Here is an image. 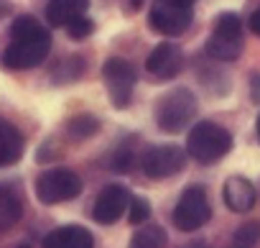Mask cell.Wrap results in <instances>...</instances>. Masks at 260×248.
Listing matches in <instances>:
<instances>
[{
  "label": "cell",
  "instance_id": "e0dca14e",
  "mask_svg": "<svg viewBox=\"0 0 260 248\" xmlns=\"http://www.w3.org/2000/svg\"><path fill=\"white\" fill-rule=\"evenodd\" d=\"M97 131H100V120H97L94 115H89V113H79V115H74V118L67 123V133H69V139H74V141L92 139Z\"/></svg>",
  "mask_w": 260,
  "mask_h": 248
},
{
  "label": "cell",
  "instance_id": "cb8c5ba5",
  "mask_svg": "<svg viewBox=\"0 0 260 248\" xmlns=\"http://www.w3.org/2000/svg\"><path fill=\"white\" fill-rule=\"evenodd\" d=\"M250 95H252L255 102H260V72H255L250 77Z\"/></svg>",
  "mask_w": 260,
  "mask_h": 248
},
{
  "label": "cell",
  "instance_id": "3957f363",
  "mask_svg": "<svg viewBox=\"0 0 260 248\" xmlns=\"http://www.w3.org/2000/svg\"><path fill=\"white\" fill-rule=\"evenodd\" d=\"M197 115V97L186 87L166 92L156 105V123L166 133H181Z\"/></svg>",
  "mask_w": 260,
  "mask_h": 248
},
{
  "label": "cell",
  "instance_id": "ba28073f",
  "mask_svg": "<svg viewBox=\"0 0 260 248\" xmlns=\"http://www.w3.org/2000/svg\"><path fill=\"white\" fill-rule=\"evenodd\" d=\"M186 164V154L174 146V144H166V146H153L143 154L141 159V167L143 172L151 177V179H166V177H174L184 169Z\"/></svg>",
  "mask_w": 260,
  "mask_h": 248
},
{
  "label": "cell",
  "instance_id": "5bb4252c",
  "mask_svg": "<svg viewBox=\"0 0 260 248\" xmlns=\"http://www.w3.org/2000/svg\"><path fill=\"white\" fill-rule=\"evenodd\" d=\"M89 8V0H49V6H46V21L51 26H67L72 23L74 18L84 16Z\"/></svg>",
  "mask_w": 260,
  "mask_h": 248
},
{
  "label": "cell",
  "instance_id": "30bf717a",
  "mask_svg": "<svg viewBox=\"0 0 260 248\" xmlns=\"http://www.w3.org/2000/svg\"><path fill=\"white\" fill-rule=\"evenodd\" d=\"M127 205H130V192L122 184H107L94 200L92 217L102 225H110V223L120 220V215L127 210Z\"/></svg>",
  "mask_w": 260,
  "mask_h": 248
},
{
  "label": "cell",
  "instance_id": "ac0fdd59",
  "mask_svg": "<svg viewBox=\"0 0 260 248\" xmlns=\"http://www.w3.org/2000/svg\"><path fill=\"white\" fill-rule=\"evenodd\" d=\"M166 245V230L158 225H148L138 230L130 240V248H164Z\"/></svg>",
  "mask_w": 260,
  "mask_h": 248
},
{
  "label": "cell",
  "instance_id": "603a6c76",
  "mask_svg": "<svg viewBox=\"0 0 260 248\" xmlns=\"http://www.w3.org/2000/svg\"><path fill=\"white\" fill-rule=\"evenodd\" d=\"M130 167H133V151L130 149H117V154L112 159V172L125 174V172H130Z\"/></svg>",
  "mask_w": 260,
  "mask_h": 248
},
{
  "label": "cell",
  "instance_id": "ffe728a7",
  "mask_svg": "<svg viewBox=\"0 0 260 248\" xmlns=\"http://www.w3.org/2000/svg\"><path fill=\"white\" fill-rule=\"evenodd\" d=\"M82 72H84V59L72 57V59H67V64L59 67V72L54 74V79H59V82H72V79H77Z\"/></svg>",
  "mask_w": 260,
  "mask_h": 248
},
{
  "label": "cell",
  "instance_id": "d4e9b609",
  "mask_svg": "<svg viewBox=\"0 0 260 248\" xmlns=\"http://www.w3.org/2000/svg\"><path fill=\"white\" fill-rule=\"evenodd\" d=\"M250 29H252V34H257V36H260V8L250 16Z\"/></svg>",
  "mask_w": 260,
  "mask_h": 248
},
{
  "label": "cell",
  "instance_id": "2e32d148",
  "mask_svg": "<svg viewBox=\"0 0 260 248\" xmlns=\"http://www.w3.org/2000/svg\"><path fill=\"white\" fill-rule=\"evenodd\" d=\"M23 215V205L18 200V195L6 187V184H0V228H11L13 223H18Z\"/></svg>",
  "mask_w": 260,
  "mask_h": 248
},
{
  "label": "cell",
  "instance_id": "9c48e42d",
  "mask_svg": "<svg viewBox=\"0 0 260 248\" xmlns=\"http://www.w3.org/2000/svg\"><path fill=\"white\" fill-rule=\"evenodd\" d=\"M191 18H194L191 8L174 6V3H166V0H156V6L148 16L151 29L164 36H181L191 26Z\"/></svg>",
  "mask_w": 260,
  "mask_h": 248
},
{
  "label": "cell",
  "instance_id": "5b68a950",
  "mask_svg": "<svg viewBox=\"0 0 260 248\" xmlns=\"http://www.w3.org/2000/svg\"><path fill=\"white\" fill-rule=\"evenodd\" d=\"M82 192V179L69 169H49L36 179V197L44 205L74 200Z\"/></svg>",
  "mask_w": 260,
  "mask_h": 248
},
{
  "label": "cell",
  "instance_id": "7a4b0ae2",
  "mask_svg": "<svg viewBox=\"0 0 260 248\" xmlns=\"http://www.w3.org/2000/svg\"><path fill=\"white\" fill-rule=\"evenodd\" d=\"M230 149H232V136L212 120H202L189 131L186 151L191 159H197L202 164H212V161L222 159Z\"/></svg>",
  "mask_w": 260,
  "mask_h": 248
},
{
  "label": "cell",
  "instance_id": "7402d4cb",
  "mask_svg": "<svg viewBox=\"0 0 260 248\" xmlns=\"http://www.w3.org/2000/svg\"><path fill=\"white\" fill-rule=\"evenodd\" d=\"M64 29H67V34H69L74 41H82V39H87V36L94 31V21H92V18L79 16V18H74L72 23H67Z\"/></svg>",
  "mask_w": 260,
  "mask_h": 248
},
{
  "label": "cell",
  "instance_id": "277c9868",
  "mask_svg": "<svg viewBox=\"0 0 260 248\" xmlns=\"http://www.w3.org/2000/svg\"><path fill=\"white\" fill-rule=\"evenodd\" d=\"M207 54L217 62H232L242 54V23L235 13H222L214 34L207 39Z\"/></svg>",
  "mask_w": 260,
  "mask_h": 248
},
{
  "label": "cell",
  "instance_id": "9a60e30c",
  "mask_svg": "<svg viewBox=\"0 0 260 248\" xmlns=\"http://www.w3.org/2000/svg\"><path fill=\"white\" fill-rule=\"evenodd\" d=\"M23 156V136L8 120H0V167H11Z\"/></svg>",
  "mask_w": 260,
  "mask_h": 248
},
{
  "label": "cell",
  "instance_id": "4fadbf2b",
  "mask_svg": "<svg viewBox=\"0 0 260 248\" xmlns=\"http://www.w3.org/2000/svg\"><path fill=\"white\" fill-rule=\"evenodd\" d=\"M224 205L232 212H247L255 205V187L245 177H230L224 182Z\"/></svg>",
  "mask_w": 260,
  "mask_h": 248
},
{
  "label": "cell",
  "instance_id": "8fae6325",
  "mask_svg": "<svg viewBox=\"0 0 260 248\" xmlns=\"http://www.w3.org/2000/svg\"><path fill=\"white\" fill-rule=\"evenodd\" d=\"M181 67H184V54L176 44H158L151 51V57L146 59V69L158 79L176 77L181 72Z\"/></svg>",
  "mask_w": 260,
  "mask_h": 248
},
{
  "label": "cell",
  "instance_id": "8992f818",
  "mask_svg": "<svg viewBox=\"0 0 260 248\" xmlns=\"http://www.w3.org/2000/svg\"><path fill=\"white\" fill-rule=\"evenodd\" d=\"M212 210H209V200H207V192L204 187L199 184H191L184 189V195L179 197L176 202V210H174V225L184 233H191L197 228H202L207 220H209Z\"/></svg>",
  "mask_w": 260,
  "mask_h": 248
},
{
  "label": "cell",
  "instance_id": "484cf974",
  "mask_svg": "<svg viewBox=\"0 0 260 248\" xmlns=\"http://www.w3.org/2000/svg\"><path fill=\"white\" fill-rule=\"evenodd\" d=\"M166 3H174V6H184V8H191L194 0H166Z\"/></svg>",
  "mask_w": 260,
  "mask_h": 248
},
{
  "label": "cell",
  "instance_id": "7c38bea8",
  "mask_svg": "<svg viewBox=\"0 0 260 248\" xmlns=\"http://www.w3.org/2000/svg\"><path fill=\"white\" fill-rule=\"evenodd\" d=\"M44 248H94V238L87 228H79V225H64V228H56L51 230L44 243Z\"/></svg>",
  "mask_w": 260,
  "mask_h": 248
},
{
  "label": "cell",
  "instance_id": "44dd1931",
  "mask_svg": "<svg viewBox=\"0 0 260 248\" xmlns=\"http://www.w3.org/2000/svg\"><path fill=\"white\" fill-rule=\"evenodd\" d=\"M130 212H127V220L133 223V225H141V223H146L148 220V215H151V202L146 200V197H136V200H130Z\"/></svg>",
  "mask_w": 260,
  "mask_h": 248
},
{
  "label": "cell",
  "instance_id": "6da1fadb",
  "mask_svg": "<svg viewBox=\"0 0 260 248\" xmlns=\"http://www.w3.org/2000/svg\"><path fill=\"white\" fill-rule=\"evenodd\" d=\"M51 49L49 31L31 16H21L11 26V44L3 51V64L8 69H34Z\"/></svg>",
  "mask_w": 260,
  "mask_h": 248
},
{
  "label": "cell",
  "instance_id": "d6986e66",
  "mask_svg": "<svg viewBox=\"0 0 260 248\" xmlns=\"http://www.w3.org/2000/svg\"><path fill=\"white\" fill-rule=\"evenodd\" d=\"M260 240V223L252 220V223H245L235 230L232 240L227 248H255V243Z\"/></svg>",
  "mask_w": 260,
  "mask_h": 248
},
{
  "label": "cell",
  "instance_id": "52a82bcc",
  "mask_svg": "<svg viewBox=\"0 0 260 248\" xmlns=\"http://www.w3.org/2000/svg\"><path fill=\"white\" fill-rule=\"evenodd\" d=\"M102 79L107 85V95L112 100L115 107H125L133 97V87H136V79H138V72L136 67L125 62V59H107L105 67H102Z\"/></svg>",
  "mask_w": 260,
  "mask_h": 248
},
{
  "label": "cell",
  "instance_id": "83f0119b",
  "mask_svg": "<svg viewBox=\"0 0 260 248\" xmlns=\"http://www.w3.org/2000/svg\"><path fill=\"white\" fill-rule=\"evenodd\" d=\"M21 248H28V245H21Z\"/></svg>",
  "mask_w": 260,
  "mask_h": 248
},
{
  "label": "cell",
  "instance_id": "4316f807",
  "mask_svg": "<svg viewBox=\"0 0 260 248\" xmlns=\"http://www.w3.org/2000/svg\"><path fill=\"white\" fill-rule=\"evenodd\" d=\"M257 136H260V118H257Z\"/></svg>",
  "mask_w": 260,
  "mask_h": 248
}]
</instances>
